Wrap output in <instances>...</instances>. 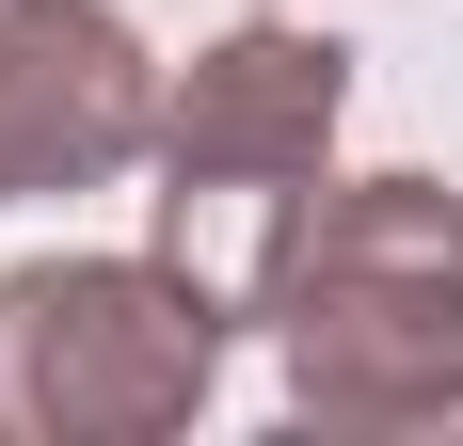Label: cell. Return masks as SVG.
<instances>
[{"instance_id":"cell-2","label":"cell","mask_w":463,"mask_h":446,"mask_svg":"<svg viewBox=\"0 0 463 446\" xmlns=\"http://www.w3.org/2000/svg\"><path fill=\"white\" fill-rule=\"evenodd\" d=\"M272 367L304 431H448L463 414V191L335 176L272 271Z\"/></svg>"},{"instance_id":"cell-3","label":"cell","mask_w":463,"mask_h":446,"mask_svg":"<svg viewBox=\"0 0 463 446\" xmlns=\"http://www.w3.org/2000/svg\"><path fill=\"white\" fill-rule=\"evenodd\" d=\"M240 319L160 239L144 256H33L0 271V446H160L208 414Z\"/></svg>"},{"instance_id":"cell-1","label":"cell","mask_w":463,"mask_h":446,"mask_svg":"<svg viewBox=\"0 0 463 446\" xmlns=\"http://www.w3.org/2000/svg\"><path fill=\"white\" fill-rule=\"evenodd\" d=\"M335 128H352V48L304 33L288 0H256L240 33H208L160 80V144H144L160 191H144V223L224 319H272L288 239L335 191Z\"/></svg>"},{"instance_id":"cell-4","label":"cell","mask_w":463,"mask_h":446,"mask_svg":"<svg viewBox=\"0 0 463 446\" xmlns=\"http://www.w3.org/2000/svg\"><path fill=\"white\" fill-rule=\"evenodd\" d=\"M160 144V64L112 0H0V208L112 191Z\"/></svg>"}]
</instances>
